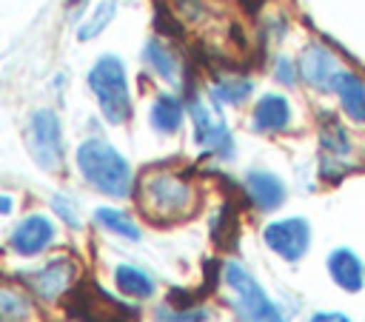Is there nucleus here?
I'll use <instances>...</instances> for the list:
<instances>
[{
    "instance_id": "f257e3e1",
    "label": "nucleus",
    "mask_w": 365,
    "mask_h": 322,
    "mask_svg": "<svg viewBox=\"0 0 365 322\" xmlns=\"http://www.w3.org/2000/svg\"><path fill=\"white\" fill-rule=\"evenodd\" d=\"M140 211L157 222L171 225L188 219L200 205V191L191 177L174 168H148L137 182Z\"/></svg>"
},
{
    "instance_id": "f03ea898",
    "label": "nucleus",
    "mask_w": 365,
    "mask_h": 322,
    "mask_svg": "<svg viewBox=\"0 0 365 322\" xmlns=\"http://www.w3.org/2000/svg\"><path fill=\"white\" fill-rule=\"evenodd\" d=\"M77 168L86 177L88 185L108 197H128L134 177L128 160L106 140L91 137L77 148Z\"/></svg>"
},
{
    "instance_id": "7ed1b4c3",
    "label": "nucleus",
    "mask_w": 365,
    "mask_h": 322,
    "mask_svg": "<svg viewBox=\"0 0 365 322\" xmlns=\"http://www.w3.org/2000/svg\"><path fill=\"white\" fill-rule=\"evenodd\" d=\"M88 88L97 97V105L111 125L128 123L131 94H128V80H125V68H123L120 57L103 54L88 71Z\"/></svg>"
},
{
    "instance_id": "20e7f679",
    "label": "nucleus",
    "mask_w": 365,
    "mask_h": 322,
    "mask_svg": "<svg viewBox=\"0 0 365 322\" xmlns=\"http://www.w3.org/2000/svg\"><path fill=\"white\" fill-rule=\"evenodd\" d=\"M222 276H225V285L234 291L237 311L245 322H282V313L277 311V305L265 296L259 282L240 262H228L222 268Z\"/></svg>"
},
{
    "instance_id": "39448f33",
    "label": "nucleus",
    "mask_w": 365,
    "mask_h": 322,
    "mask_svg": "<svg viewBox=\"0 0 365 322\" xmlns=\"http://www.w3.org/2000/svg\"><path fill=\"white\" fill-rule=\"evenodd\" d=\"M26 142L40 168L54 171L63 165V128H60V117L51 108L34 111V117L29 123Z\"/></svg>"
},
{
    "instance_id": "423d86ee",
    "label": "nucleus",
    "mask_w": 365,
    "mask_h": 322,
    "mask_svg": "<svg viewBox=\"0 0 365 322\" xmlns=\"http://www.w3.org/2000/svg\"><path fill=\"white\" fill-rule=\"evenodd\" d=\"M66 308L77 322H134V311L108 296L94 282L80 285Z\"/></svg>"
},
{
    "instance_id": "0eeeda50",
    "label": "nucleus",
    "mask_w": 365,
    "mask_h": 322,
    "mask_svg": "<svg viewBox=\"0 0 365 322\" xmlns=\"http://www.w3.org/2000/svg\"><path fill=\"white\" fill-rule=\"evenodd\" d=\"M319 148H322L319 174L325 180H339L351 168L348 160L354 154V140H351L348 128L334 114H322V120H319Z\"/></svg>"
},
{
    "instance_id": "6e6552de",
    "label": "nucleus",
    "mask_w": 365,
    "mask_h": 322,
    "mask_svg": "<svg viewBox=\"0 0 365 322\" xmlns=\"http://www.w3.org/2000/svg\"><path fill=\"white\" fill-rule=\"evenodd\" d=\"M188 114L194 120V137H197L200 148H205L217 157H231L234 140H231V131H228L225 120L211 105H205V100H200V97H194L188 103Z\"/></svg>"
},
{
    "instance_id": "1a4fd4ad",
    "label": "nucleus",
    "mask_w": 365,
    "mask_h": 322,
    "mask_svg": "<svg viewBox=\"0 0 365 322\" xmlns=\"http://www.w3.org/2000/svg\"><path fill=\"white\" fill-rule=\"evenodd\" d=\"M262 239H265V245H268L274 254H279V256L288 259V262H297V259L305 256V251H308V245H311V225H308V219H302V217L274 219V222L265 225Z\"/></svg>"
},
{
    "instance_id": "9d476101",
    "label": "nucleus",
    "mask_w": 365,
    "mask_h": 322,
    "mask_svg": "<svg viewBox=\"0 0 365 322\" xmlns=\"http://www.w3.org/2000/svg\"><path fill=\"white\" fill-rule=\"evenodd\" d=\"M297 66H299V77H302L314 91H319V94H328V91L334 88L336 74L345 68V66L339 63V57H336L328 46H322V43H308V46L302 48Z\"/></svg>"
},
{
    "instance_id": "9b49d317",
    "label": "nucleus",
    "mask_w": 365,
    "mask_h": 322,
    "mask_svg": "<svg viewBox=\"0 0 365 322\" xmlns=\"http://www.w3.org/2000/svg\"><path fill=\"white\" fill-rule=\"evenodd\" d=\"M74 274H77L74 259H66V256H63V259H54V262L43 265V268L26 274L23 282H26L29 291H34L40 299L54 302V299H60L63 294H68V285H71Z\"/></svg>"
},
{
    "instance_id": "f8f14e48",
    "label": "nucleus",
    "mask_w": 365,
    "mask_h": 322,
    "mask_svg": "<svg viewBox=\"0 0 365 322\" xmlns=\"http://www.w3.org/2000/svg\"><path fill=\"white\" fill-rule=\"evenodd\" d=\"M291 120H294V108H291L288 97L277 94V91L262 94L251 111V125L259 134H279L291 125Z\"/></svg>"
},
{
    "instance_id": "ddd939ff",
    "label": "nucleus",
    "mask_w": 365,
    "mask_h": 322,
    "mask_svg": "<svg viewBox=\"0 0 365 322\" xmlns=\"http://www.w3.org/2000/svg\"><path fill=\"white\" fill-rule=\"evenodd\" d=\"M342 105V114L354 123V125H365V77L356 74L354 68H342L334 80L331 88Z\"/></svg>"
},
{
    "instance_id": "4468645a",
    "label": "nucleus",
    "mask_w": 365,
    "mask_h": 322,
    "mask_svg": "<svg viewBox=\"0 0 365 322\" xmlns=\"http://www.w3.org/2000/svg\"><path fill=\"white\" fill-rule=\"evenodd\" d=\"M54 239V222L43 214H31L23 222H17V228L11 231V248L23 256H34L40 254L48 242Z\"/></svg>"
},
{
    "instance_id": "2eb2a0df",
    "label": "nucleus",
    "mask_w": 365,
    "mask_h": 322,
    "mask_svg": "<svg viewBox=\"0 0 365 322\" xmlns=\"http://www.w3.org/2000/svg\"><path fill=\"white\" fill-rule=\"evenodd\" d=\"M328 274L348 294H356L365 285V265L351 248H334L328 254Z\"/></svg>"
},
{
    "instance_id": "dca6fc26",
    "label": "nucleus",
    "mask_w": 365,
    "mask_h": 322,
    "mask_svg": "<svg viewBox=\"0 0 365 322\" xmlns=\"http://www.w3.org/2000/svg\"><path fill=\"white\" fill-rule=\"evenodd\" d=\"M245 191L259 211H274L285 202V182L271 171H251L245 177Z\"/></svg>"
},
{
    "instance_id": "f3484780",
    "label": "nucleus",
    "mask_w": 365,
    "mask_h": 322,
    "mask_svg": "<svg viewBox=\"0 0 365 322\" xmlns=\"http://www.w3.org/2000/svg\"><path fill=\"white\" fill-rule=\"evenodd\" d=\"M0 322H34L31 296L14 285H0Z\"/></svg>"
},
{
    "instance_id": "a211bd4d",
    "label": "nucleus",
    "mask_w": 365,
    "mask_h": 322,
    "mask_svg": "<svg viewBox=\"0 0 365 322\" xmlns=\"http://www.w3.org/2000/svg\"><path fill=\"white\" fill-rule=\"evenodd\" d=\"M148 120H151V128H154V131H160V134H174V131H180V125H182V103H180L174 94H160V97L154 100V105H151Z\"/></svg>"
},
{
    "instance_id": "6ab92c4d",
    "label": "nucleus",
    "mask_w": 365,
    "mask_h": 322,
    "mask_svg": "<svg viewBox=\"0 0 365 322\" xmlns=\"http://www.w3.org/2000/svg\"><path fill=\"white\" fill-rule=\"evenodd\" d=\"M145 63L151 66V71L168 83H177L180 80V60L177 54L163 43V40H151L145 46Z\"/></svg>"
},
{
    "instance_id": "aec40b11",
    "label": "nucleus",
    "mask_w": 365,
    "mask_h": 322,
    "mask_svg": "<svg viewBox=\"0 0 365 322\" xmlns=\"http://www.w3.org/2000/svg\"><path fill=\"white\" fill-rule=\"evenodd\" d=\"M251 88H254V83H251L248 77L228 74V77L214 80V85H211V97H214L217 103H225V105H240V103L248 100Z\"/></svg>"
},
{
    "instance_id": "412c9836",
    "label": "nucleus",
    "mask_w": 365,
    "mask_h": 322,
    "mask_svg": "<svg viewBox=\"0 0 365 322\" xmlns=\"http://www.w3.org/2000/svg\"><path fill=\"white\" fill-rule=\"evenodd\" d=\"M114 282H117V288H120L123 294L137 296V299H145V296H151V291H154L151 276H148L145 271L134 268V265H117V268H114Z\"/></svg>"
},
{
    "instance_id": "4be33fe9",
    "label": "nucleus",
    "mask_w": 365,
    "mask_h": 322,
    "mask_svg": "<svg viewBox=\"0 0 365 322\" xmlns=\"http://www.w3.org/2000/svg\"><path fill=\"white\" fill-rule=\"evenodd\" d=\"M114 14H117V0H100L97 6H94V11L86 17V23L77 28V37L86 43V40H91V37H97L111 20H114Z\"/></svg>"
},
{
    "instance_id": "5701e85b",
    "label": "nucleus",
    "mask_w": 365,
    "mask_h": 322,
    "mask_svg": "<svg viewBox=\"0 0 365 322\" xmlns=\"http://www.w3.org/2000/svg\"><path fill=\"white\" fill-rule=\"evenodd\" d=\"M94 217H97V222L103 228H108V231H114V234H120L125 239H140V228H137V222H131L128 214H123L117 208H97Z\"/></svg>"
},
{
    "instance_id": "b1692460",
    "label": "nucleus",
    "mask_w": 365,
    "mask_h": 322,
    "mask_svg": "<svg viewBox=\"0 0 365 322\" xmlns=\"http://www.w3.org/2000/svg\"><path fill=\"white\" fill-rule=\"evenodd\" d=\"M208 319V311L202 308H188V305H180V308H163L157 311V322H205Z\"/></svg>"
},
{
    "instance_id": "393cba45",
    "label": "nucleus",
    "mask_w": 365,
    "mask_h": 322,
    "mask_svg": "<svg viewBox=\"0 0 365 322\" xmlns=\"http://www.w3.org/2000/svg\"><path fill=\"white\" fill-rule=\"evenodd\" d=\"M274 77H277L282 85H294V83L299 80V66H297L294 60H288V57H277V63H274Z\"/></svg>"
},
{
    "instance_id": "a878e982",
    "label": "nucleus",
    "mask_w": 365,
    "mask_h": 322,
    "mask_svg": "<svg viewBox=\"0 0 365 322\" xmlns=\"http://www.w3.org/2000/svg\"><path fill=\"white\" fill-rule=\"evenodd\" d=\"M51 205H54V211L68 222V225H80V219H77V211H74V205L66 199V197H54L51 199Z\"/></svg>"
},
{
    "instance_id": "bb28decb",
    "label": "nucleus",
    "mask_w": 365,
    "mask_h": 322,
    "mask_svg": "<svg viewBox=\"0 0 365 322\" xmlns=\"http://www.w3.org/2000/svg\"><path fill=\"white\" fill-rule=\"evenodd\" d=\"M311 322H354V319L345 316V313H339V311H317L311 316Z\"/></svg>"
},
{
    "instance_id": "cd10ccee",
    "label": "nucleus",
    "mask_w": 365,
    "mask_h": 322,
    "mask_svg": "<svg viewBox=\"0 0 365 322\" xmlns=\"http://www.w3.org/2000/svg\"><path fill=\"white\" fill-rule=\"evenodd\" d=\"M11 208H14V199L9 194H0V214L6 217V214H11Z\"/></svg>"
},
{
    "instance_id": "c85d7f7f",
    "label": "nucleus",
    "mask_w": 365,
    "mask_h": 322,
    "mask_svg": "<svg viewBox=\"0 0 365 322\" xmlns=\"http://www.w3.org/2000/svg\"><path fill=\"white\" fill-rule=\"evenodd\" d=\"M240 3H242V9H245V11H257L265 0H240Z\"/></svg>"
}]
</instances>
